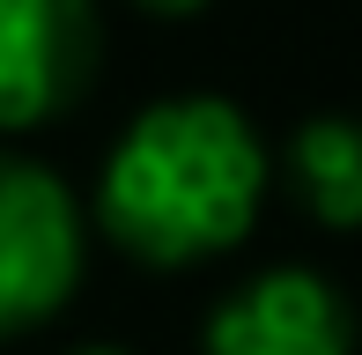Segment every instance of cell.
I'll return each mask as SVG.
<instances>
[{"label":"cell","instance_id":"cell-4","mask_svg":"<svg viewBox=\"0 0 362 355\" xmlns=\"http://www.w3.org/2000/svg\"><path fill=\"white\" fill-rule=\"evenodd\" d=\"M200 355H355V318L325 274L267 267L207 311Z\"/></svg>","mask_w":362,"mask_h":355},{"label":"cell","instance_id":"cell-6","mask_svg":"<svg viewBox=\"0 0 362 355\" xmlns=\"http://www.w3.org/2000/svg\"><path fill=\"white\" fill-rule=\"evenodd\" d=\"M134 8H148V15H163V23H177V15H200L207 0H134Z\"/></svg>","mask_w":362,"mask_h":355},{"label":"cell","instance_id":"cell-1","mask_svg":"<svg viewBox=\"0 0 362 355\" xmlns=\"http://www.w3.org/2000/svg\"><path fill=\"white\" fill-rule=\"evenodd\" d=\"M267 178V141L229 96H163L111 141L89 222L156 274L207 267L252 237Z\"/></svg>","mask_w":362,"mask_h":355},{"label":"cell","instance_id":"cell-5","mask_svg":"<svg viewBox=\"0 0 362 355\" xmlns=\"http://www.w3.org/2000/svg\"><path fill=\"white\" fill-rule=\"evenodd\" d=\"M288 185L325 230H362V119H303L288 134Z\"/></svg>","mask_w":362,"mask_h":355},{"label":"cell","instance_id":"cell-3","mask_svg":"<svg viewBox=\"0 0 362 355\" xmlns=\"http://www.w3.org/2000/svg\"><path fill=\"white\" fill-rule=\"evenodd\" d=\"M96 59V0H0V134H37L67 104H81Z\"/></svg>","mask_w":362,"mask_h":355},{"label":"cell","instance_id":"cell-2","mask_svg":"<svg viewBox=\"0 0 362 355\" xmlns=\"http://www.w3.org/2000/svg\"><path fill=\"white\" fill-rule=\"evenodd\" d=\"M89 260V215L67 178L0 149V341L45 326L74 303Z\"/></svg>","mask_w":362,"mask_h":355},{"label":"cell","instance_id":"cell-7","mask_svg":"<svg viewBox=\"0 0 362 355\" xmlns=\"http://www.w3.org/2000/svg\"><path fill=\"white\" fill-rule=\"evenodd\" d=\"M67 355H134V348H111V341H81V348H67Z\"/></svg>","mask_w":362,"mask_h":355}]
</instances>
